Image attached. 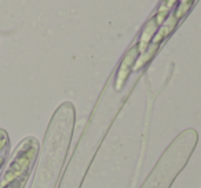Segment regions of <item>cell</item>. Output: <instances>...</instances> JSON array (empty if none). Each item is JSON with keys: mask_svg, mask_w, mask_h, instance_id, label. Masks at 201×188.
Returning <instances> with one entry per match:
<instances>
[{"mask_svg": "<svg viewBox=\"0 0 201 188\" xmlns=\"http://www.w3.org/2000/svg\"><path fill=\"white\" fill-rule=\"evenodd\" d=\"M197 144V132L186 129L165 150L161 159L140 188H168L178 173L189 161L190 154Z\"/></svg>", "mask_w": 201, "mask_h": 188, "instance_id": "1", "label": "cell"}, {"mask_svg": "<svg viewBox=\"0 0 201 188\" xmlns=\"http://www.w3.org/2000/svg\"><path fill=\"white\" fill-rule=\"evenodd\" d=\"M39 151V141L26 137L18 144L6 172L0 177V188H24Z\"/></svg>", "mask_w": 201, "mask_h": 188, "instance_id": "2", "label": "cell"}, {"mask_svg": "<svg viewBox=\"0 0 201 188\" xmlns=\"http://www.w3.org/2000/svg\"><path fill=\"white\" fill-rule=\"evenodd\" d=\"M8 148H10V140H8L7 133L3 129H0V157L8 155Z\"/></svg>", "mask_w": 201, "mask_h": 188, "instance_id": "3", "label": "cell"}]
</instances>
